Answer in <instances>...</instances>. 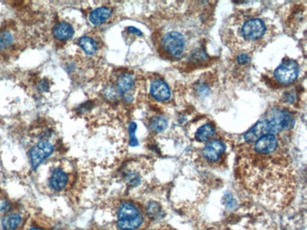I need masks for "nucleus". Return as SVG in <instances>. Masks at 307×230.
I'll use <instances>...</instances> for the list:
<instances>
[{
  "instance_id": "obj_1",
  "label": "nucleus",
  "mask_w": 307,
  "mask_h": 230,
  "mask_svg": "<svg viewBox=\"0 0 307 230\" xmlns=\"http://www.w3.org/2000/svg\"><path fill=\"white\" fill-rule=\"evenodd\" d=\"M144 223L141 210L130 201L123 202L118 210V228L120 230H138Z\"/></svg>"
},
{
  "instance_id": "obj_2",
  "label": "nucleus",
  "mask_w": 307,
  "mask_h": 230,
  "mask_svg": "<svg viewBox=\"0 0 307 230\" xmlns=\"http://www.w3.org/2000/svg\"><path fill=\"white\" fill-rule=\"evenodd\" d=\"M54 151V145L48 141H41L31 147L29 153L31 165L36 170Z\"/></svg>"
},
{
  "instance_id": "obj_3",
  "label": "nucleus",
  "mask_w": 307,
  "mask_h": 230,
  "mask_svg": "<svg viewBox=\"0 0 307 230\" xmlns=\"http://www.w3.org/2000/svg\"><path fill=\"white\" fill-rule=\"evenodd\" d=\"M271 127L272 134H276L282 130L287 129L292 126L293 119L290 114L283 110H272L267 118Z\"/></svg>"
},
{
  "instance_id": "obj_4",
  "label": "nucleus",
  "mask_w": 307,
  "mask_h": 230,
  "mask_svg": "<svg viewBox=\"0 0 307 230\" xmlns=\"http://www.w3.org/2000/svg\"><path fill=\"white\" fill-rule=\"evenodd\" d=\"M162 45L165 51L173 56L180 57L183 55L185 48L184 37L176 31L168 32L163 37Z\"/></svg>"
},
{
  "instance_id": "obj_5",
  "label": "nucleus",
  "mask_w": 307,
  "mask_h": 230,
  "mask_svg": "<svg viewBox=\"0 0 307 230\" xmlns=\"http://www.w3.org/2000/svg\"><path fill=\"white\" fill-rule=\"evenodd\" d=\"M299 74V67L293 59H285L283 63L275 70L274 77L283 84H289L296 81Z\"/></svg>"
},
{
  "instance_id": "obj_6",
  "label": "nucleus",
  "mask_w": 307,
  "mask_h": 230,
  "mask_svg": "<svg viewBox=\"0 0 307 230\" xmlns=\"http://www.w3.org/2000/svg\"><path fill=\"white\" fill-rule=\"evenodd\" d=\"M266 32V25L258 18L249 19L243 24L240 33L247 41H256Z\"/></svg>"
},
{
  "instance_id": "obj_7",
  "label": "nucleus",
  "mask_w": 307,
  "mask_h": 230,
  "mask_svg": "<svg viewBox=\"0 0 307 230\" xmlns=\"http://www.w3.org/2000/svg\"><path fill=\"white\" fill-rule=\"evenodd\" d=\"M278 139L274 134H267L254 142L253 150L260 155H272L278 149Z\"/></svg>"
},
{
  "instance_id": "obj_8",
  "label": "nucleus",
  "mask_w": 307,
  "mask_h": 230,
  "mask_svg": "<svg viewBox=\"0 0 307 230\" xmlns=\"http://www.w3.org/2000/svg\"><path fill=\"white\" fill-rule=\"evenodd\" d=\"M226 150V145L222 141L213 140L210 141L202 150L204 158L208 161L215 162L218 161Z\"/></svg>"
},
{
  "instance_id": "obj_9",
  "label": "nucleus",
  "mask_w": 307,
  "mask_h": 230,
  "mask_svg": "<svg viewBox=\"0 0 307 230\" xmlns=\"http://www.w3.org/2000/svg\"><path fill=\"white\" fill-rule=\"evenodd\" d=\"M267 134H272V130L269 125V122L267 121V119H265L256 123L248 132H246V134L244 135V139L248 143H254L262 136Z\"/></svg>"
},
{
  "instance_id": "obj_10",
  "label": "nucleus",
  "mask_w": 307,
  "mask_h": 230,
  "mask_svg": "<svg viewBox=\"0 0 307 230\" xmlns=\"http://www.w3.org/2000/svg\"><path fill=\"white\" fill-rule=\"evenodd\" d=\"M151 94L158 101H166L170 97V89L163 80L156 79L152 82Z\"/></svg>"
},
{
  "instance_id": "obj_11",
  "label": "nucleus",
  "mask_w": 307,
  "mask_h": 230,
  "mask_svg": "<svg viewBox=\"0 0 307 230\" xmlns=\"http://www.w3.org/2000/svg\"><path fill=\"white\" fill-rule=\"evenodd\" d=\"M67 183H68V175L66 172L60 168H56L52 171L49 178V186L52 190L57 192L61 191L65 188Z\"/></svg>"
},
{
  "instance_id": "obj_12",
  "label": "nucleus",
  "mask_w": 307,
  "mask_h": 230,
  "mask_svg": "<svg viewBox=\"0 0 307 230\" xmlns=\"http://www.w3.org/2000/svg\"><path fill=\"white\" fill-rule=\"evenodd\" d=\"M53 35L58 41H67L74 35V29L70 24L66 22H60L53 29Z\"/></svg>"
},
{
  "instance_id": "obj_13",
  "label": "nucleus",
  "mask_w": 307,
  "mask_h": 230,
  "mask_svg": "<svg viewBox=\"0 0 307 230\" xmlns=\"http://www.w3.org/2000/svg\"><path fill=\"white\" fill-rule=\"evenodd\" d=\"M134 86V78L131 74L123 73L118 77L117 81V91L119 93L127 95Z\"/></svg>"
},
{
  "instance_id": "obj_14",
  "label": "nucleus",
  "mask_w": 307,
  "mask_h": 230,
  "mask_svg": "<svg viewBox=\"0 0 307 230\" xmlns=\"http://www.w3.org/2000/svg\"><path fill=\"white\" fill-rule=\"evenodd\" d=\"M112 15V10L107 7H100L94 10L89 15V21L94 26H100L105 23Z\"/></svg>"
},
{
  "instance_id": "obj_15",
  "label": "nucleus",
  "mask_w": 307,
  "mask_h": 230,
  "mask_svg": "<svg viewBox=\"0 0 307 230\" xmlns=\"http://www.w3.org/2000/svg\"><path fill=\"white\" fill-rule=\"evenodd\" d=\"M23 223V217L21 214L12 212L5 215L2 219L3 230H17Z\"/></svg>"
},
{
  "instance_id": "obj_16",
  "label": "nucleus",
  "mask_w": 307,
  "mask_h": 230,
  "mask_svg": "<svg viewBox=\"0 0 307 230\" xmlns=\"http://www.w3.org/2000/svg\"><path fill=\"white\" fill-rule=\"evenodd\" d=\"M79 46L87 55H94L97 50V45L94 39L88 36H83L79 40Z\"/></svg>"
},
{
  "instance_id": "obj_17",
  "label": "nucleus",
  "mask_w": 307,
  "mask_h": 230,
  "mask_svg": "<svg viewBox=\"0 0 307 230\" xmlns=\"http://www.w3.org/2000/svg\"><path fill=\"white\" fill-rule=\"evenodd\" d=\"M215 127L211 124H206L201 126L196 132V139L199 142H207L208 140L214 137L215 135Z\"/></svg>"
},
{
  "instance_id": "obj_18",
  "label": "nucleus",
  "mask_w": 307,
  "mask_h": 230,
  "mask_svg": "<svg viewBox=\"0 0 307 230\" xmlns=\"http://www.w3.org/2000/svg\"><path fill=\"white\" fill-rule=\"evenodd\" d=\"M14 42V36L10 30L0 31V50H6L12 46Z\"/></svg>"
},
{
  "instance_id": "obj_19",
  "label": "nucleus",
  "mask_w": 307,
  "mask_h": 230,
  "mask_svg": "<svg viewBox=\"0 0 307 230\" xmlns=\"http://www.w3.org/2000/svg\"><path fill=\"white\" fill-rule=\"evenodd\" d=\"M151 129L154 132H162L164 131L166 127H167V121L165 117L162 116H156L154 117L151 120V124H150Z\"/></svg>"
},
{
  "instance_id": "obj_20",
  "label": "nucleus",
  "mask_w": 307,
  "mask_h": 230,
  "mask_svg": "<svg viewBox=\"0 0 307 230\" xmlns=\"http://www.w3.org/2000/svg\"><path fill=\"white\" fill-rule=\"evenodd\" d=\"M137 126L135 123H130L129 126V133H130V146H136L138 145V141L135 137V131H136Z\"/></svg>"
},
{
  "instance_id": "obj_21",
  "label": "nucleus",
  "mask_w": 307,
  "mask_h": 230,
  "mask_svg": "<svg viewBox=\"0 0 307 230\" xmlns=\"http://www.w3.org/2000/svg\"><path fill=\"white\" fill-rule=\"evenodd\" d=\"M148 214L152 217H158L159 214L161 213V208L158 206L157 203H150V205L147 207Z\"/></svg>"
},
{
  "instance_id": "obj_22",
  "label": "nucleus",
  "mask_w": 307,
  "mask_h": 230,
  "mask_svg": "<svg viewBox=\"0 0 307 230\" xmlns=\"http://www.w3.org/2000/svg\"><path fill=\"white\" fill-rule=\"evenodd\" d=\"M11 208H12V204L8 199H1L0 200V212L6 213V212L10 211Z\"/></svg>"
},
{
  "instance_id": "obj_23",
  "label": "nucleus",
  "mask_w": 307,
  "mask_h": 230,
  "mask_svg": "<svg viewBox=\"0 0 307 230\" xmlns=\"http://www.w3.org/2000/svg\"><path fill=\"white\" fill-rule=\"evenodd\" d=\"M248 61H249V58L246 54H241L237 57V62L239 64H247Z\"/></svg>"
},
{
  "instance_id": "obj_24",
  "label": "nucleus",
  "mask_w": 307,
  "mask_h": 230,
  "mask_svg": "<svg viewBox=\"0 0 307 230\" xmlns=\"http://www.w3.org/2000/svg\"><path fill=\"white\" fill-rule=\"evenodd\" d=\"M48 82L47 81H42L39 84H38V89L41 91V92H46L48 90Z\"/></svg>"
},
{
  "instance_id": "obj_25",
  "label": "nucleus",
  "mask_w": 307,
  "mask_h": 230,
  "mask_svg": "<svg viewBox=\"0 0 307 230\" xmlns=\"http://www.w3.org/2000/svg\"><path fill=\"white\" fill-rule=\"evenodd\" d=\"M127 30H128V32L130 33V34H135L137 35V36H142V35H143L142 31H140L138 29H136V28H134V27H129V28L127 29Z\"/></svg>"
},
{
  "instance_id": "obj_26",
  "label": "nucleus",
  "mask_w": 307,
  "mask_h": 230,
  "mask_svg": "<svg viewBox=\"0 0 307 230\" xmlns=\"http://www.w3.org/2000/svg\"><path fill=\"white\" fill-rule=\"evenodd\" d=\"M28 230H42L41 228H38V227H31V228H30Z\"/></svg>"
},
{
  "instance_id": "obj_27",
  "label": "nucleus",
  "mask_w": 307,
  "mask_h": 230,
  "mask_svg": "<svg viewBox=\"0 0 307 230\" xmlns=\"http://www.w3.org/2000/svg\"></svg>"
}]
</instances>
